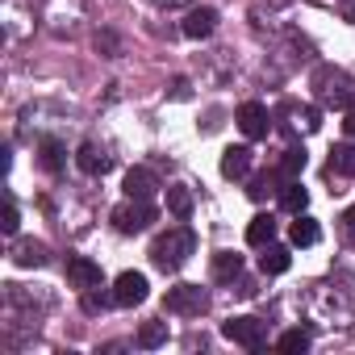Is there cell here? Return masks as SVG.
<instances>
[{
	"instance_id": "cell-1",
	"label": "cell",
	"mask_w": 355,
	"mask_h": 355,
	"mask_svg": "<svg viewBox=\"0 0 355 355\" xmlns=\"http://www.w3.org/2000/svg\"><path fill=\"white\" fill-rule=\"evenodd\" d=\"M309 88H313V101L322 105V109H355V80L343 71V67H318L313 71V80H309Z\"/></svg>"
},
{
	"instance_id": "cell-2",
	"label": "cell",
	"mask_w": 355,
	"mask_h": 355,
	"mask_svg": "<svg viewBox=\"0 0 355 355\" xmlns=\"http://www.w3.org/2000/svg\"><path fill=\"white\" fill-rule=\"evenodd\" d=\"M193 251H197V234H193L189 226H175V230H167V234H159V239L150 243V263H155L159 272H175V268L189 263Z\"/></svg>"
},
{
	"instance_id": "cell-3",
	"label": "cell",
	"mask_w": 355,
	"mask_h": 355,
	"mask_svg": "<svg viewBox=\"0 0 355 355\" xmlns=\"http://www.w3.org/2000/svg\"><path fill=\"white\" fill-rule=\"evenodd\" d=\"M163 309L180 313V318H201L209 309V293L201 284H175V288L163 293Z\"/></svg>"
},
{
	"instance_id": "cell-4",
	"label": "cell",
	"mask_w": 355,
	"mask_h": 355,
	"mask_svg": "<svg viewBox=\"0 0 355 355\" xmlns=\"http://www.w3.org/2000/svg\"><path fill=\"white\" fill-rule=\"evenodd\" d=\"M150 222H155V205H150V201L130 197L125 205H117V209H113V226H117L121 234H142Z\"/></svg>"
},
{
	"instance_id": "cell-5",
	"label": "cell",
	"mask_w": 355,
	"mask_h": 355,
	"mask_svg": "<svg viewBox=\"0 0 355 355\" xmlns=\"http://www.w3.org/2000/svg\"><path fill=\"white\" fill-rule=\"evenodd\" d=\"M222 334H226L230 343L247 347V351H259V347L268 343V322H259V318H230V322L222 326Z\"/></svg>"
},
{
	"instance_id": "cell-6",
	"label": "cell",
	"mask_w": 355,
	"mask_h": 355,
	"mask_svg": "<svg viewBox=\"0 0 355 355\" xmlns=\"http://www.w3.org/2000/svg\"><path fill=\"white\" fill-rule=\"evenodd\" d=\"M234 121H239V130H243L247 138H268V125H272V117H268V109H263L259 101H247V105H239Z\"/></svg>"
},
{
	"instance_id": "cell-7",
	"label": "cell",
	"mask_w": 355,
	"mask_h": 355,
	"mask_svg": "<svg viewBox=\"0 0 355 355\" xmlns=\"http://www.w3.org/2000/svg\"><path fill=\"white\" fill-rule=\"evenodd\" d=\"M9 255H13L17 268H46V263H51V247L38 243V239H13Z\"/></svg>"
},
{
	"instance_id": "cell-8",
	"label": "cell",
	"mask_w": 355,
	"mask_h": 355,
	"mask_svg": "<svg viewBox=\"0 0 355 355\" xmlns=\"http://www.w3.org/2000/svg\"><path fill=\"white\" fill-rule=\"evenodd\" d=\"M76 167H80L84 175H105V171L113 167V155H109L101 142H84V146L76 150Z\"/></svg>"
},
{
	"instance_id": "cell-9",
	"label": "cell",
	"mask_w": 355,
	"mask_h": 355,
	"mask_svg": "<svg viewBox=\"0 0 355 355\" xmlns=\"http://www.w3.org/2000/svg\"><path fill=\"white\" fill-rule=\"evenodd\" d=\"M67 280H71V288H101V263H92L88 255H71L67 259Z\"/></svg>"
},
{
	"instance_id": "cell-10",
	"label": "cell",
	"mask_w": 355,
	"mask_h": 355,
	"mask_svg": "<svg viewBox=\"0 0 355 355\" xmlns=\"http://www.w3.org/2000/svg\"><path fill=\"white\" fill-rule=\"evenodd\" d=\"M113 297H117V305H142L146 301V276L142 272H121L113 280Z\"/></svg>"
},
{
	"instance_id": "cell-11",
	"label": "cell",
	"mask_w": 355,
	"mask_h": 355,
	"mask_svg": "<svg viewBox=\"0 0 355 355\" xmlns=\"http://www.w3.org/2000/svg\"><path fill=\"white\" fill-rule=\"evenodd\" d=\"M159 193V180L150 167H130L125 171V197H138V201H150Z\"/></svg>"
},
{
	"instance_id": "cell-12",
	"label": "cell",
	"mask_w": 355,
	"mask_h": 355,
	"mask_svg": "<svg viewBox=\"0 0 355 355\" xmlns=\"http://www.w3.org/2000/svg\"><path fill=\"white\" fill-rule=\"evenodd\" d=\"M251 171V146H226L222 150V175L226 180H243Z\"/></svg>"
},
{
	"instance_id": "cell-13",
	"label": "cell",
	"mask_w": 355,
	"mask_h": 355,
	"mask_svg": "<svg viewBox=\"0 0 355 355\" xmlns=\"http://www.w3.org/2000/svg\"><path fill=\"white\" fill-rule=\"evenodd\" d=\"M180 30H184L189 38H197V42H201V38H209V34L218 30V13H214V9H189V17H184V26H180Z\"/></svg>"
},
{
	"instance_id": "cell-14",
	"label": "cell",
	"mask_w": 355,
	"mask_h": 355,
	"mask_svg": "<svg viewBox=\"0 0 355 355\" xmlns=\"http://www.w3.org/2000/svg\"><path fill=\"white\" fill-rule=\"evenodd\" d=\"M288 263H293L288 247H276V243H268L263 255H259V272L263 276H280V272H288Z\"/></svg>"
},
{
	"instance_id": "cell-15",
	"label": "cell",
	"mask_w": 355,
	"mask_h": 355,
	"mask_svg": "<svg viewBox=\"0 0 355 355\" xmlns=\"http://www.w3.org/2000/svg\"><path fill=\"white\" fill-rule=\"evenodd\" d=\"M167 209H171V218L189 222V214H193V193H189L184 184H167Z\"/></svg>"
},
{
	"instance_id": "cell-16",
	"label": "cell",
	"mask_w": 355,
	"mask_h": 355,
	"mask_svg": "<svg viewBox=\"0 0 355 355\" xmlns=\"http://www.w3.org/2000/svg\"><path fill=\"white\" fill-rule=\"evenodd\" d=\"M272 239H276V222H272V214L251 218V226H247V243H251V247H268Z\"/></svg>"
},
{
	"instance_id": "cell-17",
	"label": "cell",
	"mask_w": 355,
	"mask_h": 355,
	"mask_svg": "<svg viewBox=\"0 0 355 355\" xmlns=\"http://www.w3.org/2000/svg\"><path fill=\"white\" fill-rule=\"evenodd\" d=\"M284 113L293 117V130H305V134H313V130L322 125V113H318L313 105H301V109H297V105H284Z\"/></svg>"
},
{
	"instance_id": "cell-18",
	"label": "cell",
	"mask_w": 355,
	"mask_h": 355,
	"mask_svg": "<svg viewBox=\"0 0 355 355\" xmlns=\"http://www.w3.org/2000/svg\"><path fill=\"white\" fill-rule=\"evenodd\" d=\"M288 234H293V243H297V247H313V243L322 239V226H318L313 218L297 214V222H293V230H288Z\"/></svg>"
},
{
	"instance_id": "cell-19",
	"label": "cell",
	"mask_w": 355,
	"mask_h": 355,
	"mask_svg": "<svg viewBox=\"0 0 355 355\" xmlns=\"http://www.w3.org/2000/svg\"><path fill=\"white\" fill-rule=\"evenodd\" d=\"M239 272H243V255H234V251L214 255V280H239Z\"/></svg>"
},
{
	"instance_id": "cell-20",
	"label": "cell",
	"mask_w": 355,
	"mask_h": 355,
	"mask_svg": "<svg viewBox=\"0 0 355 355\" xmlns=\"http://www.w3.org/2000/svg\"><path fill=\"white\" fill-rule=\"evenodd\" d=\"M330 175H355V146L351 142L330 150Z\"/></svg>"
},
{
	"instance_id": "cell-21",
	"label": "cell",
	"mask_w": 355,
	"mask_h": 355,
	"mask_svg": "<svg viewBox=\"0 0 355 355\" xmlns=\"http://www.w3.org/2000/svg\"><path fill=\"white\" fill-rule=\"evenodd\" d=\"M305 163H309L305 146H288V150H284V159H280V175H284V180H297V175L305 171Z\"/></svg>"
},
{
	"instance_id": "cell-22",
	"label": "cell",
	"mask_w": 355,
	"mask_h": 355,
	"mask_svg": "<svg viewBox=\"0 0 355 355\" xmlns=\"http://www.w3.org/2000/svg\"><path fill=\"white\" fill-rule=\"evenodd\" d=\"M280 205H284L288 214H305V205H309V193H305L297 180H288V189L280 193Z\"/></svg>"
},
{
	"instance_id": "cell-23",
	"label": "cell",
	"mask_w": 355,
	"mask_h": 355,
	"mask_svg": "<svg viewBox=\"0 0 355 355\" xmlns=\"http://www.w3.org/2000/svg\"><path fill=\"white\" fill-rule=\"evenodd\" d=\"M163 343H167V322H142L138 347H163Z\"/></svg>"
},
{
	"instance_id": "cell-24",
	"label": "cell",
	"mask_w": 355,
	"mask_h": 355,
	"mask_svg": "<svg viewBox=\"0 0 355 355\" xmlns=\"http://www.w3.org/2000/svg\"><path fill=\"white\" fill-rule=\"evenodd\" d=\"M38 150H42V167H46V171H63V146H59L55 138H42Z\"/></svg>"
},
{
	"instance_id": "cell-25",
	"label": "cell",
	"mask_w": 355,
	"mask_h": 355,
	"mask_svg": "<svg viewBox=\"0 0 355 355\" xmlns=\"http://www.w3.org/2000/svg\"><path fill=\"white\" fill-rule=\"evenodd\" d=\"M80 297H84V313H105L109 305H117V297H113V293L105 297V293H96V288H84Z\"/></svg>"
},
{
	"instance_id": "cell-26",
	"label": "cell",
	"mask_w": 355,
	"mask_h": 355,
	"mask_svg": "<svg viewBox=\"0 0 355 355\" xmlns=\"http://www.w3.org/2000/svg\"><path fill=\"white\" fill-rule=\"evenodd\" d=\"M96 51H101L105 59H117V51H121V38H117L113 30H101V34H96Z\"/></svg>"
},
{
	"instance_id": "cell-27",
	"label": "cell",
	"mask_w": 355,
	"mask_h": 355,
	"mask_svg": "<svg viewBox=\"0 0 355 355\" xmlns=\"http://www.w3.org/2000/svg\"><path fill=\"white\" fill-rule=\"evenodd\" d=\"M309 347V334L305 330H284L280 334V351H305Z\"/></svg>"
},
{
	"instance_id": "cell-28",
	"label": "cell",
	"mask_w": 355,
	"mask_h": 355,
	"mask_svg": "<svg viewBox=\"0 0 355 355\" xmlns=\"http://www.w3.org/2000/svg\"><path fill=\"white\" fill-rule=\"evenodd\" d=\"M0 226H5V234H17V226H21V214H17V205L9 201V209H5V222H0Z\"/></svg>"
},
{
	"instance_id": "cell-29",
	"label": "cell",
	"mask_w": 355,
	"mask_h": 355,
	"mask_svg": "<svg viewBox=\"0 0 355 355\" xmlns=\"http://www.w3.org/2000/svg\"><path fill=\"white\" fill-rule=\"evenodd\" d=\"M343 239H347V243H355V205L343 214Z\"/></svg>"
},
{
	"instance_id": "cell-30",
	"label": "cell",
	"mask_w": 355,
	"mask_h": 355,
	"mask_svg": "<svg viewBox=\"0 0 355 355\" xmlns=\"http://www.w3.org/2000/svg\"><path fill=\"white\" fill-rule=\"evenodd\" d=\"M268 193H272V184H268V175H263V180H255V184H251V197H255V201H263Z\"/></svg>"
},
{
	"instance_id": "cell-31",
	"label": "cell",
	"mask_w": 355,
	"mask_h": 355,
	"mask_svg": "<svg viewBox=\"0 0 355 355\" xmlns=\"http://www.w3.org/2000/svg\"><path fill=\"white\" fill-rule=\"evenodd\" d=\"M343 134L355 138V109H347V117H343Z\"/></svg>"
},
{
	"instance_id": "cell-32",
	"label": "cell",
	"mask_w": 355,
	"mask_h": 355,
	"mask_svg": "<svg viewBox=\"0 0 355 355\" xmlns=\"http://www.w3.org/2000/svg\"><path fill=\"white\" fill-rule=\"evenodd\" d=\"M171 96L184 101V96H189V80H175V84H171Z\"/></svg>"
},
{
	"instance_id": "cell-33",
	"label": "cell",
	"mask_w": 355,
	"mask_h": 355,
	"mask_svg": "<svg viewBox=\"0 0 355 355\" xmlns=\"http://www.w3.org/2000/svg\"><path fill=\"white\" fill-rule=\"evenodd\" d=\"M338 9H343V17L355 26V0H338Z\"/></svg>"
},
{
	"instance_id": "cell-34",
	"label": "cell",
	"mask_w": 355,
	"mask_h": 355,
	"mask_svg": "<svg viewBox=\"0 0 355 355\" xmlns=\"http://www.w3.org/2000/svg\"><path fill=\"white\" fill-rule=\"evenodd\" d=\"M155 5H163V9H180V5H189V0H155Z\"/></svg>"
},
{
	"instance_id": "cell-35",
	"label": "cell",
	"mask_w": 355,
	"mask_h": 355,
	"mask_svg": "<svg viewBox=\"0 0 355 355\" xmlns=\"http://www.w3.org/2000/svg\"><path fill=\"white\" fill-rule=\"evenodd\" d=\"M280 5H288V0H280Z\"/></svg>"
}]
</instances>
